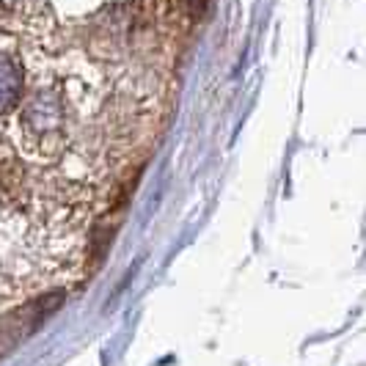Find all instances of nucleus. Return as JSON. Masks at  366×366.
Masks as SVG:
<instances>
[{
    "label": "nucleus",
    "mask_w": 366,
    "mask_h": 366,
    "mask_svg": "<svg viewBox=\"0 0 366 366\" xmlns=\"http://www.w3.org/2000/svg\"><path fill=\"white\" fill-rule=\"evenodd\" d=\"M187 6L193 11V17H202L204 11H207V6H209V0H187Z\"/></svg>",
    "instance_id": "nucleus-2"
},
{
    "label": "nucleus",
    "mask_w": 366,
    "mask_h": 366,
    "mask_svg": "<svg viewBox=\"0 0 366 366\" xmlns=\"http://www.w3.org/2000/svg\"><path fill=\"white\" fill-rule=\"evenodd\" d=\"M47 300H50V297H47ZM47 300H41V303L36 300V303L25 306L22 312H14L11 317H6V320L0 322V355L17 347L25 336H31V333L41 325V320L58 306L55 297H53V303H47Z\"/></svg>",
    "instance_id": "nucleus-1"
}]
</instances>
